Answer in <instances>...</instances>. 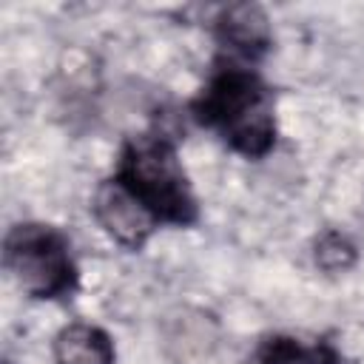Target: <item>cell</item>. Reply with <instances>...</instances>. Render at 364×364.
Listing matches in <instances>:
<instances>
[{"label":"cell","instance_id":"4","mask_svg":"<svg viewBox=\"0 0 364 364\" xmlns=\"http://www.w3.org/2000/svg\"><path fill=\"white\" fill-rule=\"evenodd\" d=\"M213 40L225 60L259 63L273 46L270 17L259 3H230L222 6L210 23Z\"/></svg>","mask_w":364,"mask_h":364},{"label":"cell","instance_id":"6","mask_svg":"<svg viewBox=\"0 0 364 364\" xmlns=\"http://www.w3.org/2000/svg\"><path fill=\"white\" fill-rule=\"evenodd\" d=\"M54 364H117V347L108 330L91 321H68L51 341Z\"/></svg>","mask_w":364,"mask_h":364},{"label":"cell","instance_id":"7","mask_svg":"<svg viewBox=\"0 0 364 364\" xmlns=\"http://www.w3.org/2000/svg\"><path fill=\"white\" fill-rule=\"evenodd\" d=\"M253 364H341V353L330 341H304L296 336H267Z\"/></svg>","mask_w":364,"mask_h":364},{"label":"cell","instance_id":"3","mask_svg":"<svg viewBox=\"0 0 364 364\" xmlns=\"http://www.w3.org/2000/svg\"><path fill=\"white\" fill-rule=\"evenodd\" d=\"M3 267L14 284L37 301L71 299L80 270L71 239L46 222H17L3 239Z\"/></svg>","mask_w":364,"mask_h":364},{"label":"cell","instance_id":"5","mask_svg":"<svg viewBox=\"0 0 364 364\" xmlns=\"http://www.w3.org/2000/svg\"><path fill=\"white\" fill-rule=\"evenodd\" d=\"M91 216L125 250H142L148 239L159 230V225L111 176L97 185L91 196Z\"/></svg>","mask_w":364,"mask_h":364},{"label":"cell","instance_id":"1","mask_svg":"<svg viewBox=\"0 0 364 364\" xmlns=\"http://www.w3.org/2000/svg\"><path fill=\"white\" fill-rule=\"evenodd\" d=\"M188 111L245 159H264L276 148V94L247 63L219 57L205 85L188 102Z\"/></svg>","mask_w":364,"mask_h":364},{"label":"cell","instance_id":"8","mask_svg":"<svg viewBox=\"0 0 364 364\" xmlns=\"http://www.w3.org/2000/svg\"><path fill=\"white\" fill-rule=\"evenodd\" d=\"M313 259L324 273H344L358 262V247L341 230H324L313 245Z\"/></svg>","mask_w":364,"mask_h":364},{"label":"cell","instance_id":"2","mask_svg":"<svg viewBox=\"0 0 364 364\" xmlns=\"http://www.w3.org/2000/svg\"><path fill=\"white\" fill-rule=\"evenodd\" d=\"M111 179L162 228L199 222V202L179 159V142L162 128H148L119 145Z\"/></svg>","mask_w":364,"mask_h":364}]
</instances>
